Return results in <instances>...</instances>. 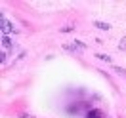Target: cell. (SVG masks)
<instances>
[{"label": "cell", "instance_id": "obj_1", "mask_svg": "<svg viewBox=\"0 0 126 118\" xmlns=\"http://www.w3.org/2000/svg\"><path fill=\"white\" fill-rule=\"evenodd\" d=\"M2 32H4V36H8L10 32H16V29H14V25L10 23L6 17H2Z\"/></svg>", "mask_w": 126, "mask_h": 118}, {"label": "cell", "instance_id": "obj_2", "mask_svg": "<svg viewBox=\"0 0 126 118\" xmlns=\"http://www.w3.org/2000/svg\"><path fill=\"white\" fill-rule=\"evenodd\" d=\"M95 29H101V31H111V25L109 23H103V21H94Z\"/></svg>", "mask_w": 126, "mask_h": 118}, {"label": "cell", "instance_id": "obj_3", "mask_svg": "<svg viewBox=\"0 0 126 118\" xmlns=\"http://www.w3.org/2000/svg\"><path fill=\"white\" fill-rule=\"evenodd\" d=\"M2 46L8 48V50H12V48H14V42L10 40V36H4V38H2Z\"/></svg>", "mask_w": 126, "mask_h": 118}, {"label": "cell", "instance_id": "obj_4", "mask_svg": "<svg viewBox=\"0 0 126 118\" xmlns=\"http://www.w3.org/2000/svg\"><path fill=\"white\" fill-rule=\"evenodd\" d=\"M95 57H97L99 61H105V63H111V57H109V55H105V53H97Z\"/></svg>", "mask_w": 126, "mask_h": 118}, {"label": "cell", "instance_id": "obj_5", "mask_svg": "<svg viewBox=\"0 0 126 118\" xmlns=\"http://www.w3.org/2000/svg\"><path fill=\"white\" fill-rule=\"evenodd\" d=\"M118 50L126 52V36H122V38H120V42H118Z\"/></svg>", "mask_w": 126, "mask_h": 118}, {"label": "cell", "instance_id": "obj_6", "mask_svg": "<svg viewBox=\"0 0 126 118\" xmlns=\"http://www.w3.org/2000/svg\"><path fill=\"white\" fill-rule=\"evenodd\" d=\"M115 72L120 76H126V69H122V67H115Z\"/></svg>", "mask_w": 126, "mask_h": 118}, {"label": "cell", "instance_id": "obj_7", "mask_svg": "<svg viewBox=\"0 0 126 118\" xmlns=\"http://www.w3.org/2000/svg\"><path fill=\"white\" fill-rule=\"evenodd\" d=\"M63 50H67V52H75V50H77V46H75V44H65V46H63Z\"/></svg>", "mask_w": 126, "mask_h": 118}, {"label": "cell", "instance_id": "obj_8", "mask_svg": "<svg viewBox=\"0 0 126 118\" xmlns=\"http://www.w3.org/2000/svg\"><path fill=\"white\" fill-rule=\"evenodd\" d=\"M73 44H75V46H77V50H82V48H84V44H82V42H80V40H75V42H73Z\"/></svg>", "mask_w": 126, "mask_h": 118}]
</instances>
